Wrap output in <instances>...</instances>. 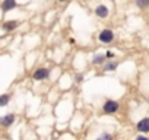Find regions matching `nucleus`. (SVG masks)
Returning a JSON list of instances; mask_svg holds the SVG:
<instances>
[{
    "instance_id": "obj_9",
    "label": "nucleus",
    "mask_w": 149,
    "mask_h": 140,
    "mask_svg": "<svg viewBox=\"0 0 149 140\" xmlns=\"http://www.w3.org/2000/svg\"><path fill=\"white\" fill-rule=\"evenodd\" d=\"M117 69V63L116 61H111V63H105L104 64V70H107V72H113V70Z\"/></svg>"
},
{
    "instance_id": "obj_3",
    "label": "nucleus",
    "mask_w": 149,
    "mask_h": 140,
    "mask_svg": "<svg viewBox=\"0 0 149 140\" xmlns=\"http://www.w3.org/2000/svg\"><path fill=\"white\" fill-rule=\"evenodd\" d=\"M137 130L142 131V133H148L149 131V117H145V118H142L137 123Z\"/></svg>"
},
{
    "instance_id": "obj_11",
    "label": "nucleus",
    "mask_w": 149,
    "mask_h": 140,
    "mask_svg": "<svg viewBox=\"0 0 149 140\" xmlns=\"http://www.w3.org/2000/svg\"><path fill=\"white\" fill-rule=\"evenodd\" d=\"M105 57H107V55H102V54H101V55H97V57H95V58L92 60V63H94V64H100V63H104Z\"/></svg>"
},
{
    "instance_id": "obj_5",
    "label": "nucleus",
    "mask_w": 149,
    "mask_h": 140,
    "mask_svg": "<svg viewBox=\"0 0 149 140\" xmlns=\"http://www.w3.org/2000/svg\"><path fill=\"white\" fill-rule=\"evenodd\" d=\"M48 70L47 69H38L37 72L34 73V79H37V80H41V79H45L47 76H48Z\"/></svg>"
},
{
    "instance_id": "obj_14",
    "label": "nucleus",
    "mask_w": 149,
    "mask_h": 140,
    "mask_svg": "<svg viewBox=\"0 0 149 140\" xmlns=\"http://www.w3.org/2000/svg\"><path fill=\"white\" fill-rule=\"evenodd\" d=\"M136 140H149V139H148V137H145V136H139Z\"/></svg>"
},
{
    "instance_id": "obj_1",
    "label": "nucleus",
    "mask_w": 149,
    "mask_h": 140,
    "mask_svg": "<svg viewBox=\"0 0 149 140\" xmlns=\"http://www.w3.org/2000/svg\"><path fill=\"white\" fill-rule=\"evenodd\" d=\"M98 38H100L101 42H104V44H110V42L114 40V32H113L111 29H102V31L100 32Z\"/></svg>"
},
{
    "instance_id": "obj_7",
    "label": "nucleus",
    "mask_w": 149,
    "mask_h": 140,
    "mask_svg": "<svg viewBox=\"0 0 149 140\" xmlns=\"http://www.w3.org/2000/svg\"><path fill=\"white\" fill-rule=\"evenodd\" d=\"M13 120H15V117H13L12 114H9V115H6V117H3L2 120H0V124H3V125H10V124L13 123Z\"/></svg>"
},
{
    "instance_id": "obj_2",
    "label": "nucleus",
    "mask_w": 149,
    "mask_h": 140,
    "mask_svg": "<svg viewBox=\"0 0 149 140\" xmlns=\"http://www.w3.org/2000/svg\"><path fill=\"white\" fill-rule=\"evenodd\" d=\"M102 110H104L105 114H114L118 110V102L117 101H107L102 105Z\"/></svg>"
},
{
    "instance_id": "obj_4",
    "label": "nucleus",
    "mask_w": 149,
    "mask_h": 140,
    "mask_svg": "<svg viewBox=\"0 0 149 140\" xmlns=\"http://www.w3.org/2000/svg\"><path fill=\"white\" fill-rule=\"evenodd\" d=\"M95 15L98 16V18H108V15H110V12H108V8L107 6H104V5H100L97 9H95Z\"/></svg>"
},
{
    "instance_id": "obj_13",
    "label": "nucleus",
    "mask_w": 149,
    "mask_h": 140,
    "mask_svg": "<svg viewBox=\"0 0 149 140\" xmlns=\"http://www.w3.org/2000/svg\"><path fill=\"white\" fill-rule=\"evenodd\" d=\"M97 140H113V137H111V134H108V133H104V134H101Z\"/></svg>"
},
{
    "instance_id": "obj_12",
    "label": "nucleus",
    "mask_w": 149,
    "mask_h": 140,
    "mask_svg": "<svg viewBox=\"0 0 149 140\" xmlns=\"http://www.w3.org/2000/svg\"><path fill=\"white\" fill-rule=\"evenodd\" d=\"M9 102V95H2L0 96V107H5Z\"/></svg>"
},
{
    "instance_id": "obj_15",
    "label": "nucleus",
    "mask_w": 149,
    "mask_h": 140,
    "mask_svg": "<svg viewBox=\"0 0 149 140\" xmlns=\"http://www.w3.org/2000/svg\"><path fill=\"white\" fill-rule=\"evenodd\" d=\"M113 55H114V54H113L111 51H108V53H107V57H113Z\"/></svg>"
},
{
    "instance_id": "obj_6",
    "label": "nucleus",
    "mask_w": 149,
    "mask_h": 140,
    "mask_svg": "<svg viewBox=\"0 0 149 140\" xmlns=\"http://www.w3.org/2000/svg\"><path fill=\"white\" fill-rule=\"evenodd\" d=\"M16 6V0H5L3 5H2V9L3 10H10Z\"/></svg>"
},
{
    "instance_id": "obj_10",
    "label": "nucleus",
    "mask_w": 149,
    "mask_h": 140,
    "mask_svg": "<svg viewBox=\"0 0 149 140\" xmlns=\"http://www.w3.org/2000/svg\"><path fill=\"white\" fill-rule=\"evenodd\" d=\"M136 3H137V6H139V8L145 9V8H148V6H149V0H136Z\"/></svg>"
},
{
    "instance_id": "obj_8",
    "label": "nucleus",
    "mask_w": 149,
    "mask_h": 140,
    "mask_svg": "<svg viewBox=\"0 0 149 140\" xmlns=\"http://www.w3.org/2000/svg\"><path fill=\"white\" fill-rule=\"evenodd\" d=\"M16 26H18V22H16V21H8V22L3 25V28H5V29H8V31L15 29Z\"/></svg>"
},
{
    "instance_id": "obj_16",
    "label": "nucleus",
    "mask_w": 149,
    "mask_h": 140,
    "mask_svg": "<svg viewBox=\"0 0 149 140\" xmlns=\"http://www.w3.org/2000/svg\"><path fill=\"white\" fill-rule=\"evenodd\" d=\"M58 2H66V0H58Z\"/></svg>"
}]
</instances>
